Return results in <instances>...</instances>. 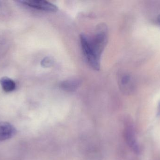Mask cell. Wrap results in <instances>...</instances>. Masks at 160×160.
Here are the masks:
<instances>
[{"mask_svg": "<svg viewBox=\"0 0 160 160\" xmlns=\"http://www.w3.org/2000/svg\"><path fill=\"white\" fill-rule=\"evenodd\" d=\"M108 38L107 28L104 24L99 25L92 36L84 34L80 35L83 53L88 65L95 70H99L101 57L107 44Z\"/></svg>", "mask_w": 160, "mask_h": 160, "instance_id": "6da1fadb", "label": "cell"}, {"mask_svg": "<svg viewBox=\"0 0 160 160\" xmlns=\"http://www.w3.org/2000/svg\"><path fill=\"white\" fill-rule=\"evenodd\" d=\"M19 2L30 7L44 11L54 12L58 10V8L56 5L43 0H23Z\"/></svg>", "mask_w": 160, "mask_h": 160, "instance_id": "7a4b0ae2", "label": "cell"}, {"mask_svg": "<svg viewBox=\"0 0 160 160\" xmlns=\"http://www.w3.org/2000/svg\"><path fill=\"white\" fill-rule=\"evenodd\" d=\"M17 130L7 122H0V142L8 140L16 134Z\"/></svg>", "mask_w": 160, "mask_h": 160, "instance_id": "3957f363", "label": "cell"}, {"mask_svg": "<svg viewBox=\"0 0 160 160\" xmlns=\"http://www.w3.org/2000/svg\"><path fill=\"white\" fill-rule=\"evenodd\" d=\"M81 84V80L78 79H69L62 82L60 83V86L64 91L74 92L80 87Z\"/></svg>", "mask_w": 160, "mask_h": 160, "instance_id": "277c9868", "label": "cell"}, {"mask_svg": "<svg viewBox=\"0 0 160 160\" xmlns=\"http://www.w3.org/2000/svg\"><path fill=\"white\" fill-rule=\"evenodd\" d=\"M119 83L120 88L124 92L129 93L132 91L133 82L131 76L129 74H124L121 75Z\"/></svg>", "mask_w": 160, "mask_h": 160, "instance_id": "5b68a950", "label": "cell"}, {"mask_svg": "<svg viewBox=\"0 0 160 160\" xmlns=\"http://www.w3.org/2000/svg\"><path fill=\"white\" fill-rule=\"evenodd\" d=\"M0 84L3 90L6 92H12L16 88V85L15 82L8 77L1 78Z\"/></svg>", "mask_w": 160, "mask_h": 160, "instance_id": "8992f818", "label": "cell"}, {"mask_svg": "<svg viewBox=\"0 0 160 160\" xmlns=\"http://www.w3.org/2000/svg\"><path fill=\"white\" fill-rule=\"evenodd\" d=\"M54 61L53 58L49 56L45 57L41 62V65L43 67L48 68L52 66L54 64Z\"/></svg>", "mask_w": 160, "mask_h": 160, "instance_id": "52a82bcc", "label": "cell"}, {"mask_svg": "<svg viewBox=\"0 0 160 160\" xmlns=\"http://www.w3.org/2000/svg\"><path fill=\"white\" fill-rule=\"evenodd\" d=\"M158 114L160 115V102L158 105Z\"/></svg>", "mask_w": 160, "mask_h": 160, "instance_id": "ba28073f", "label": "cell"}, {"mask_svg": "<svg viewBox=\"0 0 160 160\" xmlns=\"http://www.w3.org/2000/svg\"><path fill=\"white\" fill-rule=\"evenodd\" d=\"M158 23L160 24V14L159 15L158 17Z\"/></svg>", "mask_w": 160, "mask_h": 160, "instance_id": "9c48e42d", "label": "cell"}]
</instances>
